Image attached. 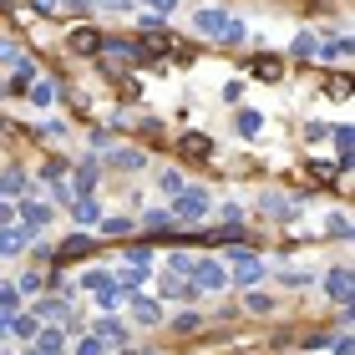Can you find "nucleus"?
I'll list each match as a JSON object with an SVG mask.
<instances>
[{
    "label": "nucleus",
    "instance_id": "obj_27",
    "mask_svg": "<svg viewBox=\"0 0 355 355\" xmlns=\"http://www.w3.org/2000/svg\"><path fill=\"white\" fill-rule=\"evenodd\" d=\"M193 264H198V259H188V254H173V259H168V274H178V279H188V274H193Z\"/></svg>",
    "mask_w": 355,
    "mask_h": 355
},
{
    "label": "nucleus",
    "instance_id": "obj_5",
    "mask_svg": "<svg viewBox=\"0 0 355 355\" xmlns=\"http://www.w3.org/2000/svg\"><path fill=\"white\" fill-rule=\"evenodd\" d=\"M193 31H203V36H223V31H229V10H223V6L198 10V15H193Z\"/></svg>",
    "mask_w": 355,
    "mask_h": 355
},
{
    "label": "nucleus",
    "instance_id": "obj_16",
    "mask_svg": "<svg viewBox=\"0 0 355 355\" xmlns=\"http://www.w3.org/2000/svg\"><path fill=\"white\" fill-rule=\"evenodd\" d=\"M96 300H102V310H117V304L132 300V289L127 284H107V289H96Z\"/></svg>",
    "mask_w": 355,
    "mask_h": 355
},
{
    "label": "nucleus",
    "instance_id": "obj_26",
    "mask_svg": "<svg viewBox=\"0 0 355 355\" xmlns=\"http://www.w3.org/2000/svg\"><path fill=\"white\" fill-rule=\"evenodd\" d=\"M26 188V173L21 168H6V173H0V193H21Z\"/></svg>",
    "mask_w": 355,
    "mask_h": 355
},
{
    "label": "nucleus",
    "instance_id": "obj_46",
    "mask_svg": "<svg viewBox=\"0 0 355 355\" xmlns=\"http://www.w3.org/2000/svg\"><path fill=\"white\" fill-rule=\"evenodd\" d=\"M0 92H6V87H0Z\"/></svg>",
    "mask_w": 355,
    "mask_h": 355
},
{
    "label": "nucleus",
    "instance_id": "obj_29",
    "mask_svg": "<svg viewBox=\"0 0 355 355\" xmlns=\"http://www.w3.org/2000/svg\"><path fill=\"white\" fill-rule=\"evenodd\" d=\"M26 96H31V102H36V107H46V102H51V82H36V87H26Z\"/></svg>",
    "mask_w": 355,
    "mask_h": 355
},
{
    "label": "nucleus",
    "instance_id": "obj_25",
    "mask_svg": "<svg viewBox=\"0 0 355 355\" xmlns=\"http://www.w3.org/2000/svg\"><path fill=\"white\" fill-rule=\"evenodd\" d=\"M244 310L249 315H269L274 310V295H259V289H254V295H244Z\"/></svg>",
    "mask_w": 355,
    "mask_h": 355
},
{
    "label": "nucleus",
    "instance_id": "obj_44",
    "mask_svg": "<svg viewBox=\"0 0 355 355\" xmlns=\"http://www.w3.org/2000/svg\"><path fill=\"white\" fill-rule=\"evenodd\" d=\"M10 214H15V208H10V203H0V229L10 223Z\"/></svg>",
    "mask_w": 355,
    "mask_h": 355
},
{
    "label": "nucleus",
    "instance_id": "obj_20",
    "mask_svg": "<svg viewBox=\"0 0 355 355\" xmlns=\"http://www.w3.org/2000/svg\"><path fill=\"white\" fill-rule=\"evenodd\" d=\"M92 188H96V163H82L76 168V198H92Z\"/></svg>",
    "mask_w": 355,
    "mask_h": 355
},
{
    "label": "nucleus",
    "instance_id": "obj_11",
    "mask_svg": "<svg viewBox=\"0 0 355 355\" xmlns=\"http://www.w3.org/2000/svg\"><path fill=\"white\" fill-rule=\"evenodd\" d=\"M148 157H142V148H112V168L117 173H137Z\"/></svg>",
    "mask_w": 355,
    "mask_h": 355
},
{
    "label": "nucleus",
    "instance_id": "obj_33",
    "mask_svg": "<svg viewBox=\"0 0 355 355\" xmlns=\"http://www.w3.org/2000/svg\"><path fill=\"white\" fill-rule=\"evenodd\" d=\"M157 188H163V193H173V198H178V193H183V178H178V173H163V178H157Z\"/></svg>",
    "mask_w": 355,
    "mask_h": 355
},
{
    "label": "nucleus",
    "instance_id": "obj_38",
    "mask_svg": "<svg viewBox=\"0 0 355 355\" xmlns=\"http://www.w3.org/2000/svg\"><path fill=\"white\" fill-rule=\"evenodd\" d=\"M178 335H198V315H178Z\"/></svg>",
    "mask_w": 355,
    "mask_h": 355
},
{
    "label": "nucleus",
    "instance_id": "obj_1",
    "mask_svg": "<svg viewBox=\"0 0 355 355\" xmlns=\"http://www.w3.org/2000/svg\"><path fill=\"white\" fill-rule=\"evenodd\" d=\"M188 284H193V295H214V289H223L229 284V274H223V264H214V259H198L193 264V274H188Z\"/></svg>",
    "mask_w": 355,
    "mask_h": 355
},
{
    "label": "nucleus",
    "instance_id": "obj_21",
    "mask_svg": "<svg viewBox=\"0 0 355 355\" xmlns=\"http://www.w3.org/2000/svg\"><path fill=\"white\" fill-rule=\"evenodd\" d=\"M239 132H244V137H259V132H264V117H259L254 107H244V112H239Z\"/></svg>",
    "mask_w": 355,
    "mask_h": 355
},
{
    "label": "nucleus",
    "instance_id": "obj_37",
    "mask_svg": "<svg viewBox=\"0 0 355 355\" xmlns=\"http://www.w3.org/2000/svg\"><path fill=\"white\" fill-rule=\"evenodd\" d=\"M82 284H87V289H107L112 279H107V274H102V269H92V274H82Z\"/></svg>",
    "mask_w": 355,
    "mask_h": 355
},
{
    "label": "nucleus",
    "instance_id": "obj_17",
    "mask_svg": "<svg viewBox=\"0 0 355 355\" xmlns=\"http://www.w3.org/2000/svg\"><path fill=\"white\" fill-rule=\"evenodd\" d=\"M6 330L15 335V340H36V330H41V325H36V315H15Z\"/></svg>",
    "mask_w": 355,
    "mask_h": 355
},
{
    "label": "nucleus",
    "instance_id": "obj_6",
    "mask_svg": "<svg viewBox=\"0 0 355 355\" xmlns=\"http://www.w3.org/2000/svg\"><path fill=\"white\" fill-rule=\"evenodd\" d=\"M31 350H36V355H67V335H61V330H36Z\"/></svg>",
    "mask_w": 355,
    "mask_h": 355
},
{
    "label": "nucleus",
    "instance_id": "obj_2",
    "mask_svg": "<svg viewBox=\"0 0 355 355\" xmlns=\"http://www.w3.org/2000/svg\"><path fill=\"white\" fill-rule=\"evenodd\" d=\"M168 214H173V218H183V223L203 218V214H208V193H203V188H183V193H178V203L168 208Z\"/></svg>",
    "mask_w": 355,
    "mask_h": 355
},
{
    "label": "nucleus",
    "instance_id": "obj_41",
    "mask_svg": "<svg viewBox=\"0 0 355 355\" xmlns=\"http://www.w3.org/2000/svg\"><path fill=\"white\" fill-rule=\"evenodd\" d=\"M335 345V355H355V345H350V335H340V340H330Z\"/></svg>",
    "mask_w": 355,
    "mask_h": 355
},
{
    "label": "nucleus",
    "instance_id": "obj_18",
    "mask_svg": "<svg viewBox=\"0 0 355 355\" xmlns=\"http://www.w3.org/2000/svg\"><path fill=\"white\" fill-rule=\"evenodd\" d=\"M21 249H26V234H15V229H0V259H15Z\"/></svg>",
    "mask_w": 355,
    "mask_h": 355
},
{
    "label": "nucleus",
    "instance_id": "obj_15",
    "mask_svg": "<svg viewBox=\"0 0 355 355\" xmlns=\"http://www.w3.org/2000/svg\"><path fill=\"white\" fill-rule=\"evenodd\" d=\"M254 76H259V82H279V76H284V61H279V56H254Z\"/></svg>",
    "mask_w": 355,
    "mask_h": 355
},
{
    "label": "nucleus",
    "instance_id": "obj_36",
    "mask_svg": "<svg viewBox=\"0 0 355 355\" xmlns=\"http://www.w3.org/2000/svg\"><path fill=\"white\" fill-rule=\"evenodd\" d=\"M315 51H320V46H315V36H300V41H295V56H304V61H310Z\"/></svg>",
    "mask_w": 355,
    "mask_h": 355
},
{
    "label": "nucleus",
    "instance_id": "obj_19",
    "mask_svg": "<svg viewBox=\"0 0 355 355\" xmlns=\"http://www.w3.org/2000/svg\"><path fill=\"white\" fill-rule=\"evenodd\" d=\"M132 315H137V325H157V315H163V310H157V300H132Z\"/></svg>",
    "mask_w": 355,
    "mask_h": 355
},
{
    "label": "nucleus",
    "instance_id": "obj_32",
    "mask_svg": "<svg viewBox=\"0 0 355 355\" xmlns=\"http://www.w3.org/2000/svg\"><path fill=\"white\" fill-rule=\"evenodd\" d=\"M107 345L102 340H96V335H82V340H76V355H102Z\"/></svg>",
    "mask_w": 355,
    "mask_h": 355
},
{
    "label": "nucleus",
    "instance_id": "obj_43",
    "mask_svg": "<svg viewBox=\"0 0 355 355\" xmlns=\"http://www.w3.org/2000/svg\"><path fill=\"white\" fill-rule=\"evenodd\" d=\"M36 10H41V15H56L61 6H56V0H36Z\"/></svg>",
    "mask_w": 355,
    "mask_h": 355
},
{
    "label": "nucleus",
    "instance_id": "obj_45",
    "mask_svg": "<svg viewBox=\"0 0 355 355\" xmlns=\"http://www.w3.org/2000/svg\"><path fill=\"white\" fill-rule=\"evenodd\" d=\"M6 325H10V320H0V335H6Z\"/></svg>",
    "mask_w": 355,
    "mask_h": 355
},
{
    "label": "nucleus",
    "instance_id": "obj_14",
    "mask_svg": "<svg viewBox=\"0 0 355 355\" xmlns=\"http://www.w3.org/2000/svg\"><path fill=\"white\" fill-rule=\"evenodd\" d=\"M96 340H102V345H127L122 320H96Z\"/></svg>",
    "mask_w": 355,
    "mask_h": 355
},
{
    "label": "nucleus",
    "instance_id": "obj_7",
    "mask_svg": "<svg viewBox=\"0 0 355 355\" xmlns=\"http://www.w3.org/2000/svg\"><path fill=\"white\" fill-rule=\"evenodd\" d=\"M325 295L335 300V304H350V269L340 264V269H330V279H325Z\"/></svg>",
    "mask_w": 355,
    "mask_h": 355
},
{
    "label": "nucleus",
    "instance_id": "obj_42",
    "mask_svg": "<svg viewBox=\"0 0 355 355\" xmlns=\"http://www.w3.org/2000/svg\"><path fill=\"white\" fill-rule=\"evenodd\" d=\"M148 6H157V15H173V6H178V0H148Z\"/></svg>",
    "mask_w": 355,
    "mask_h": 355
},
{
    "label": "nucleus",
    "instance_id": "obj_3",
    "mask_svg": "<svg viewBox=\"0 0 355 355\" xmlns=\"http://www.w3.org/2000/svg\"><path fill=\"white\" fill-rule=\"evenodd\" d=\"M229 259H234V284H239V289H249V284L264 279V264L254 259L249 249H229Z\"/></svg>",
    "mask_w": 355,
    "mask_h": 355
},
{
    "label": "nucleus",
    "instance_id": "obj_28",
    "mask_svg": "<svg viewBox=\"0 0 355 355\" xmlns=\"http://www.w3.org/2000/svg\"><path fill=\"white\" fill-rule=\"evenodd\" d=\"M46 284H51V279H46V274H41V269H31V274H26V279H21V289H26V295H41V289H46Z\"/></svg>",
    "mask_w": 355,
    "mask_h": 355
},
{
    "label": "nucleus",
    "instance_id": "obj_35",
    "mask_svg": "<svg viewBox=\"0 0 355 355\" xmlns=\"http://www.w3.org/2000/svg\"><path fill=\"white\" fill-rule=\"evenodd\" d=\"M107 234H132V218H102Z\"/></svg>",
    "mask_w": 355,
    "mask_h": 355
},
{
    "label": "nucleus",
    "instance_id": "obj_22",
    "mask_svg": "<svg viewBox=\"0 0 355 355\" xmlns=\"http://www.w3.org/2000/svg\"><path fill=\"white\" fill-rule=\"evenodd\" d=\"M15 315H21V295L10 284H0V320H15Z\"/></svg>",
    "mask_w": 355,
    "mask_h": 355
},
{
    "label": "nucleus",
    "instance_id": "obj_31",
    "mask_svg": "<svg viewBox=\"0 0 355 355\" xmlns=\"http://www.w3.org/2000/svg\"><path fill=\"white\" fill-rule=\"evenodd\" d=\"M117 96H122V102H137V96H142V87L132 82V76H122V82H117Z\"/></svg>",
    "mask_w": 355,
    "mask_h": 355
},
{
    "label": "nucleus",
    "instance_id": "obj_40",
    "mask_svg": "<svg viewBox=\"0 0 355 355\" xmlns=\"http://www.w3.org/2000/svg\"><path fill=\"white\" fill-rule=\"evenodd\" d=\"M0 61H21V51H15V41H0Z\"/></svg>",
    "mask_w": 355,
    "mask_h": 355
},
{
    "label": "nucleus",
    "instance_id": "obj_9",
    "mask_svg": "<svg viewBox=\"0 0 355 355\" xmlns=\"http://www.w3.org/2000/svg\"><path fill=\"white\" fill-rule=\"evenodd\" d=\"M82 254H92V239L87 234H71L67 244L56 249V264H71V259H82Z\"/></svg>",
    "mask_w": 355,
    "mask_h": 355
},
{
    "label": "nucleus",
    "instance_id": "obj_30",
    "mask_svg": "<svg viewBox=\"0 0 355 355\" xmlns=\"http://www.w3.org/2000/svg\"><path fill=\"white\" fill-rule=\"evenodd\" d=\"M142 223H148V229L157 234V229H168V223H173V214H168V208H153V214L142 218Z\"/></svg>",
    "mask_w": 355,
    "mask_h": 355
},
{
    "label": "nucleus",
    "instance_id": "obj_4",
    "mask_svg": "<svg viewBox=\"0 0 355 355\" xmlns=\"http://www.w3.org/2000/svg\"><path fill=\"white\" fill-rule=\"evenodd\" d=\"M102 31H96V26H76L71 31V36H67V46H71V56H96V51H102Z\"/></svg>",
    "mask_w": 355,
    "mask_h": 355
},
{
    "label": "nucleus",
    "instance_id": "obj_34",
    "mask_svg": "<svg viewBox=\"0 0 355 355\" xmlns=\"http://www.w3.org/2000/svg\"><path fill=\"white\" fill-rule=\"evenodd\" d=\"M330 96H340V102L350 96V76H345V71H340V76H330Z\"/></svg>",
    "mask_w": 355,
    "mask_h": 355
},
{
    "label": "nucleus",
    "instance_id": "obj_12",
    "mask_svg": "<svg viewBox=\"0 0 355 355\" xmlns=\"http://www.w3.org/2000/svg\"><path fill=\"white\" fill-rule=\"evenodd\" d=\"M21 218H26V229H46V223H51V208L36 203V198H26L21 203Z\"/></svg>",
    "mask_w": 355,
    "mask_h": 355
},
{
    "label": "nucleus",
    "instance_id": "obj_23",
    "mask_svg": "<svg viewBox=\"0 0 355 355\" xmlns=\"http://www.w3.org/2000/svg\"><path fill=\"white\" fill-rule=\"evenodd\" d=\"M71 214H76V223H96V218H102V208H96L92 198H71Z\"/></svg>",
    "mask_w": 355,
    "mask_h": 355
},
{
    "label": "nucleus",
    "instance_id": "obj_24",
    "mask_svg": "<svg viewBox=\"0 0 355 355\" xmlns=\"http://www.w3.org/2000/svg\"><path fill=\"white\" fill-rule=\"evenodd\" d=\"M157 289H163L168 300H188V295H193V284H188V279H178V274H168V279L157 284Z\"/></svg>",
    "mask_w": 355,
    "mask_h": 355
},
{
    "label": "nucleus",
    "instance_id": "obj_10",
    "mask_svg": "<svg viewBox=\"0 0 355 355\" xmlns=\"http://www.w3.org/2000/svg\"><path fill=\"white\" fill-rule=\"evenodd\" d=\"M41 320H61V325H71L67 300H36V325H41Z\"/></svg>",
    "mask_w": 355,
    "mask_h": 355
},
{
    "label": "nucleus",
    "instance_id": "obj_13",
    "mask_svg": "<svg viewBox=\"0 0 355 355\" xmlns=\"http://www.w3.org/2000/svg\"><path fill=\"white\" fill-rule=\"evenodd\" d=\"M264 208H269V218H279V223H295V218H300V208L289 203V198H279V193H269Z\"/></svg>",
    "mask_w": 355,
    "mask_h": 355
},
{
    "label": "nucleus",
    "instance_id": "obj_8",
    "mask_svg": "<svg viewBox=\"0 0 355 355\" xmlns=\"http://www.w3.org/2000/svg\"><path fill=\"white\" fill-rule=\"evenodd\" d=\"M178 153H183L188 163H198V157H208V153H214V142H208L203 132H188L183 142H178Z\"/></svg>",
    "mask_w": 355,
    "mask_h": 355
},
{
    "label": "nucleus",
    "instance_id": "obj_39",
    "mask_svg": "<svg viewBox=\"0 0 355 355\" xmlns=\"http://www.w3.org/2000/svg\"><path fill=\"white\" fill-rule=\"evenodd\" d=\"M304 345H310V350H325V345H330V330H315V335H304Z\"/></svg>",
    "mask_w": 355,
    "mask_h": 355
}]
</instances>
